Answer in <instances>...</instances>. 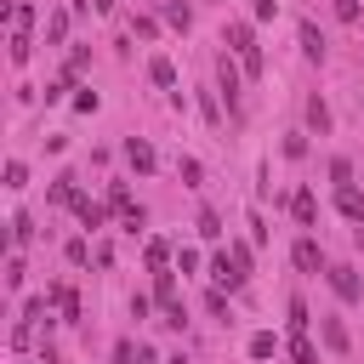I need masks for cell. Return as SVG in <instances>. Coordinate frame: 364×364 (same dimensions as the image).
<instances>
[{
    "label": "cell",
    "instance_id": "6da1fadb",
    "mask_svg": "<svg viewBox=\"0 0 364 364\" xmlns=\"http://www.w3.org/2000/svg\"><path fill=\"white\" fill-rule=\"evenodd\" d=\"M228 51L239 57L245 80H256V74H262V46H256V28H250V23H228Z\"/></svg>",
    "mask_w": 364,
    "mask_h": 364
},
{
    "label": "cell",
    "instance_id": "7a4b0ae2",
    "mask_svg": "<svg viewBox=\"0 0 364 364\" xmlns=\"http://www.w3.org/2000/svg\"><path fill=\"white\" fill-rule=\"evenodd\" d=\"M216 80H222V97H228V114H239V85H245V68L222 51L216 57Z\"/></svg>",
    "mask_w": 364,
    "mask_h": 364
},
{
    "label": "cell",
    "instance_id": "3957f363",
    "mask_svg": "<svg viewBox=\"0 0 364 364\" xmlns=\"http://www.w3.org/2000/svg\"><path fill=\"white\" fill-rule=\"evenodd\" d=\"M324 279H330V290H336L341 301H358V296H364V279H358V267H347V262L324 267Z\"/></svg>",
    "mask_w": 364,
    "mask_h": 364
},
{
    "label": "cell",
    "instance_id": "277c9868",
    "mask_svg": "<svg viewBox=\"0 0 364 364\" xmlns=\"http://www.w3.org/2000/svg\"><path fill=\"white\" fill-rule=\"evenodd\" d=\"M290 256H296V267H301V273H324V250H318V239H313V233H301Z\"/></svg>",
    "mask_w": 364,
    "mask_h": 364
},
{
    "label": "cell",
    "instance_id": "5b68a950",
    "mask_svg": "<svg viewBox=\"0 0 364 364\" xmlns=\"http://www.w3.org/2000/svg\"><path fill=\"white\" fill-rule=\"evenodd\" d=\"M290 216H296L301 228H318V199H313V188H296V193H290Z\"/></svg>",
    "mask_w": 364,
    "mask_h": 364
},
{
    "label": "cell",
    "instance_id": "8992f818",
    "mask_svg": "<svg viewBox=\"0 0 364 364\" xmlns=\"http://www.w3.org/2000/svg\"><path fill=\"white\" fill-rule=\"evenodd\" d=\"M210 279H216V290H239V284H245V273H239L233 256H216V262H210Z\"/></svg>",
    "mask_w": 364,
    "mask_h": 364
},
{
    "label": "cell",
    "instance_id": "52a82bcc",
    "mask_svg": "<svg viewBox=\"0 0 364 364\" xmlns=\"http://www.w3.org/2000/svg\"><path fill=\"white\" fill-rule=\"evenodd\" d=\"M336 210H341L347 222H358V228H364V193H358L353 182H347V188H336Z\"/></svg>",
    "mask_w": 364,
    "mask_h": 364
},
{
    "label": "cell",
    "instance_id": "ba28073f",
    "mask_svg": "<svg viewBox=\"0 0 364 364\" xmlns=\"http://www.w3.org/2000/svg\"><path fill=\"white\" fill-rule=\"evenodd\" d=\"M125 159H131V171H136V176H148V171H154V148H148L142 136H125Z\"/></svg>",
    "mask_w": 364,
    "mask_h": 364
},
{
    "label": "cell",
    "instance_id": "9c48e42d",
    "mask_svg": "<svg viewBox=\"0 0 364 364\" xmlns=\"http://www.w3.org/2000/svg\"><path fill=\"white\" fill-rule=\"evenodd\" d=\"M154 301H159V313L182 307V301H176V273H171V267H165V273H154Z\"/></svg>",
    "mask_w": 364,
    "mask_h": 364
},
{
    "label": "cell",
    "instance_id": "30bf717a",
    "mask_svg": "<svg viewBox=\"0 0 364 364\" xmlns=\"http://www.w3.org/2000/svg\"><path fill=\"white\" fill-rule=\"evenodd\" d=\"M51 301H57L63 324H80V296H74V284H57V290H51Z\"/></svg>",
    "mask_w": 364,
    "mask_h": 364
},
{
    "label": "cell",
    "instance_id": "8fae6325",
    "mask_svg": "<svg viewBox=\"0 0 364 364\" xmlns=\"http://www.w3.org/2000/svg\"><path fill=\"white\" fill-rule=\"evenodd\" d=\"M74 216H80L85 228H102V222H108V205H97V199H85V193H80V199H74Z\"/></svg>",
    "mask_w": 364,
    "mask_h": 364
},
{
    "label": "cell",
    "instance_id": "7c38bea8",
    "mask_svg": "<svg viewBox=\"0 0 364 364\" xmlns=\"http://www.w3.org/2000/svg\"><path fill=\"white\" fill-rule=\"evenodd\" d=\"M284 324H290V336H307V324H313V318H307V301H301V296H290V301H284Z\"/></svg>",
    "mask_w": 364,
    "mask_h": 364
},
{
    "label": "cell",
    "instance_id": "4fadbf2b",
    "mask_svg": "<svg viewBox=\"0 0 364 364\" xmlns=\"http://www.w3.org/2000/svg\"><path fill=\"white\" fill-rule=\"evenodd\" d=\"M318 336H324L330 353H347V324L341 318H318Z\"/></svg>",
    "mask_w": 364,
    "mask_h": 364
},
{
    "label": "cell",
    "instance_id": "5bb4252c",
    "mask_svg": "<svg viewBox=\"0 0 364 364\" xmlns=\"http://www.w3.org/2000/svg\"><path fill=\"white\" fill-rule=\"evenodd\" d=\"M296 34H301V51H307L313 63H324V34H318V23H301Z\"/></svg>",
    "mask_w": 364,
    "mask_h": 364
},
{
    "label": "cell",
    "instance_id": "9a60e30c",
    "mask_svg": "<svg viewBox=\"0 0 364 364\" xmlns=\"http://www.w3.org/2000/svg\"><path fill=\"white\" fill-rule=\"evenodd\" d=\"M159 11H165V23H171V28H182V34H188V28H193V11H188V6H182V0H165V6H159Z\"/></svg>",
    "mask_w": 364,
    "mask_h": 364
},
{
    "label": "cell",
    "instance_id": "2e32d148",
    "mask_svg": "<svg viewBox=\"0 0 364 364\" xmlns=\"http://www.w3.org/2000/svg\"><path fill=\"white\" fill-rule=\"evenodd\" d=\"M307 125H313L318 136L330 131V102H324V97H307Z\"/></svg>",
    "mask_w": 364,
    "mask_h": 364
},
{
    "label": "cell",
    "instance_id": "e0dca14e",
    "mask_svg": "<svg viewBox=\"0 0 364 364\" xmlns=\"http://www.w3.org/2000/svg\"><path fill=\"white\" fill-rule=\"evenodd\" d=\"M74 182H80V176H68V171H63V176L51 182V205H74V199H80V188H74Z\"/></svg>",
    "mask_w": 364,
    "mask_h": 364
},
{
    "label": "cell",
    "instance_id": "ac0fdd59",
    "mask_svg": "<svg viewBox=\"0 0 364 364\" xmlns=\"http://www.w3.org/2000/svg\"><path fill=\"white\" fill-rule=\"evenodd\" d=\"M290 364H318V347L307 336H290Z\"/></svg>",
    "mask_w": 364,
    "mask_h": 364
},
{
    "label": "cell",
    "instance_id": "d6986e66",
    "mask_svg": "<svg viewBox=\"0 0 364 364\" xmlns=\"http://www.w3.org/2000/svg\"><path fill=\"white\" fill-rule=\"evenodd\" d=\"M28 51H34V40H28V28H11V63H17V68L28 63Z\"/></svg>",
    "mask_w": 364,
    "mask_h": 364
},
{
    "label": "cell",
    "instance_id": "ffe728a7",
    "mask_svg": "<svg viewBox=\"0 0 364 364\" xmlns=\"http://www.w3.org/2000/svg\"><path fill=\"white\" fill-rule=\"evenodd\" d=\"M148 80H154V85H176V68H171V57H154V63H148Z\"/></svg>",
    "mask_w": 364,
    "mask_h": 364
},
{
    "label": "cell",
    "instance_id": "44dd1931",
    "mask_svg": "<svg viewBox=\"0 0 364 364\" xmlns=\"http://www.w3.org/2000/svg\"><path fill=\"white\" fill-rule=\"evenodd\" d=\"M148 267H154V273L171 267V245H165V239H148Z\"/></svg>",
    "mask_w": 364,
    "mask_h": 364
},
{
    "label": "cell",
    "instance_id": "7402d4cb",
    "mask_svg": "<svg viewBox=\"0 0 364 364\" xmlns=\"http://www.w3.org/2000/svg\"><path fill=\"white\" fill-rule=\"evenodd\" d=\"M63 34H68V11H51V23H46V46H63Z\"/></svg>",
    "mask_w": 364,
    "mask_h": 364
},
{
    "label": "cell",
    "instance_id": "603a6c76",
    "mask_svg": "<svg viewBox=\"0 0 364 364\" xmlns=\"http://www.w3.org/2000/svg\"><path fill=\"white\" fill-rule=\"evenodd\" d=\"M6 188H11V193H23V188H28V165H23V159H11V165H6Z\"/></svg>",
    "mask_w": 364,
    "mask_h": 364
},
{
    "label": "cell",
    "instance_id": "cb8c5ba5",
    "mask_svg": "<svg viewBox=\"0 0 364 364\" xmlns=\"http://www.w3.org/2000/svg\"><path fill=\"white\" fill-rule=\"evenodd\" d=\"M193 228H199V239H216V233H222V216H216V210H210V205H205V210H199V222H193Z\"/></svg>",
    "mask_w": 364,
    "mask_h": 364
},
{
    "label": "cell",
    "instance_id": "d4e9b609",
    "mask_svg": "<svg viewBox=\"0 0 364 364\" xmlns=\"http://www.w3.org/2000/svg\"><path fill=\"white\" fill-rule=\"evenodd\" d=\"M273 347H279L273 330H256V336H250V358H273Z\"/></svg>",
    "mask_w": 364,
    "mask_h": 364
},
{
    "label": "cell",
    "instance_id": "484cf974",
    "mask_svg": "<svg viewBox=\"0 0 364 364\" xmlns=\"http://www.w3.org/2000/svg\"><path fill=\"white\" fill-rule=\"evenodd\" d=\"M28 239H34V222L17 210V216H11V245H28Z\"/></svg>",
    "mask_w": 364,
    "mask_h": 364
},
{
    "label": "cell",
    "instance_id": "4316f807",
    "mask_svg": "<svg viewBox=\"0 0 364 364\" xmlns=\"http://www.w3.org/2000/svg\"><path fill=\"white\" fill-rule=\"evenodd\" d=\"M108 210H119V216L131 210V193H125V182H114V188H108Z\"/></svg>",
    "mask_w": 364,
    "mask_h": 364
},
{
    "label": "cell",
    "instance_id": "83f0119b",
    "mask_svg": "<svg viewBox=\"0 0 364 364\" xmlns=\"http://www.w3.org/2000/svg\"><path fill=\"white\" fill-rule=\"evenodd\" d=\"M228 256H233V262H239V273L250 279V245H245V239H233V245H228Z\"/></svg>",
    "mask_w": 364,
    "mask_h": 364
},
{
    "label": "cell",
    "instance_id": "f1b7e54d",
    "mask_svg": "<svg viewBox=\"0 0 364 364\" xmlns=\"http://www.w3.org/2000/svg\"><path fill=\"white\" fill-rule=\"evenodd\" d=\"M330 182L347 188V182H353V165H347V159H330Z\"/></svg>",
    "mask_w": 364,
    "mask_h": 364
},
{
    "label": "cell",
    "instance_id": "f546056e",
    "mask_svg": "<svg viewBox=\"0 0 364 364\" xmlns=\"http://www.w3.org/2000/svg\"><path fill=\"white\" fill-rule=\"evenodd\" d=\"M63 256H68L74 267H85V256H91V245H85V239H68V250H63Z\"/></svg>",
    "mask_w": 364,
    "mask_h": 364
},
{
    "label": "cell",
    "instance_id": "4dcf8cb0",
    "mask_svg": "<svg viewBox=\"0 0 364 364\" xmlns=\"http://www.w3.org/2000/svg\"><path fill=\"white\" fill-rule=\"evenodd\" d=\"M23 273H28V267H23V256H11V262H6V284L17 290V284H23Z\"/></svg>",
    "mask_w": 364,
    "mask_h": 364
},
{
    "label": "cell",
    "instance_id": "1f68e13d",
    "mask_svg": "<svg viewBox=\"0 0 364 364\" xmlns=\"http://www.w3.org/2000/svg\"><path fill=\"white\" fill-rule=\"evenodd\" d=\"M205 307H210V313L228 324V296H222V290H210V296H205Z\"/></svg>",
    "mask_w": 364,
    "mask_h": 364
},
{
    "label": "cell",
    "instance_id": "d6a6232c",
    "mask_svg": "<svg viewBox=\"0 0 364 364\" xmlns=\"http://www.w3.org/2000/svg\"><path fill=\"white\" fill-rule=\"evenodd\" d=\"M119 228H125V233H136V228H142V205H131V210L119 216Z\"/></svg>",
    "mask_w": 364,
    "mask_h": 364
},
{
    "label": "cell",
    "instance_id": "836d02e7",
    "mask_svg": "<svg viewBox=\"0 0 364 364\" xmlns=\"http://www.w3.org/2000/svg\"><path fill=\"white\" fill-rule=\"evenodd\" d=\"M154 313V296H131V318H148Z\"/></svg>",
    "mask_w": 364,
    "mask_h": 364
},
{
    "label": "cell",
    "instance_id": "e575fe53",
    "mask_svg": "<svg viewBox=\"0 0 364 364\" xmlns=\"http://www.w3.org/2000/svg\"><path fill=\"white\" fill-rule=\"evenodd\" d=\"M136 353H142V347H131V341H119V347H114V364H136Z\"/></svg>",
    "mask_w": 364,
    "mask_h": 364
},
{
    "label": "cell",
    "instance_id": "d590c367",
    "mask_svg": "<svg viewBox=\"0 0 364 364\" xmlns=\"http://www.w3.org/2000/svg\"><path fill=\"white\" fill-rule=\"evenodd\" d=\"M336 17H341V23H353V17H358V0H336Z\"/></svg>",
    "mask_w": 364,
    "mask_h": 364
},
{
    "label": "cell",
    "instance_id": "8d00e7d4",
    "mask_svg": "<svg viewBox=\"0 0 364 364\" xmlns=\"http://www.w3.org/2000/svg\"><path fill=\"white\" fill-rule=\"evenodd\" d=\"M91 11H114V0H91Z\"/></svg>",
    "mask_w": 364,
    "mask_h": 364
}]
</instances>
